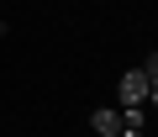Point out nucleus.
<instances>
[{"label":"nucleus","mask_w":158,"mask_h":137,"mask_svg":"<svg viewBox=\"0 0 158 137\" xmlns=\"http://www.w3.org/2000/svg\"><path fill=\"white\" fill-rule=\"evenodd\" d=\"M90 127H95V137H116L127 121H121V111L111 106V111H95V116H90Z\"/></svg>","instance_id":"nucleus-1"},{"label":"nucleus","mask_w":158,"mask_h":137,"mask_svg":"<svg viewBox=\"0 0 158 137\" xmlns=\"http://www.w3.org/2000/svg\"><path fill=\"white\" fill-rule=\"evenodd\" d=\"M142 74H148V85H158V53H148V58H142Z\"/></svg>","instance_id":"nucleus-2"},{"label":"nucleus","mask_w":158,"mask_h":137,"mask_svg":"<svg viewBox=\"0 0 158 137\" xmlns=\"http://www.w3.org/2000/svg\"><path fill=\"white\" fill-rule=\"evenodd\" d=\"M116 137H142V127H121V132H116Z\"/></svg>","instance_id":"nucleus-3"},{"label":"nucleus","mask_w":158,"mask_h":137,"mask_svg":"<svg viewBox=\"0 0 158 137\" xmlns=\"http://www.w3.org/2000/svg\"><path fill=\"white\" fill-rule=\"evenodd\" d=\"M148 106H153V111H158V85H148Z\"/></svg>","instance_id":"nucleus-4"}]
</instances>
